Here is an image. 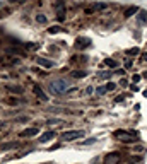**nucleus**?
<instances>
[{"instance_id":"nucleus-6","label":"nucleus","mask_w":147,"mask_h":164,"mask_svg":"<svg viewBox=\"0 0 147 164\" xmlns=\"http://www.w3.org/2000/svg\"><path fill=\"white\" fill-rule=\"evenodd\" d=\"M53 138H55V132L50 130V132H45L43 135L39 137L38 142H39V144H45V142H50V140H53Z\"/></svg>"},{"instance_id":"nucleus-9","label":"nucleus","mask_w":147,"mask_h":164,"mask_svg":"<svg viewBox=\"0 0 147 164\" xmlns=\"http://www.w3.org/2000/svg\"><path fill=\"white\" fill-rule=\"evenodd\" d=\"M86 46H89V39L87 38H77L75 48H86Z\"/></svg>"},{"instance_id":"nucleus-12","label":"nucleus","mask_w":147,"mask_h":164,"mask_svg":"<svg viewBox=\"0 0 147 164\" xmlns=\"http://www.w3.org/2000/svg\"><path fill=\"white\" fill-rule=\"evenodd\" d=\"M14 147H19V142H9V144L2 145V151H9V149H14Z\"/></svg>"},{"instance_id":"nucleus-29","label":"nucleus","mask_w":147,"mask_h":164,"mask_svg":"<svg viewBox=\"0 0 147 164\" xmlns=\"http://www.w3.org/2000/svg\"><path fill=\"white\" fill-rule=\"evenodd\" d=\"M144 96H146V97H147V91H144Z\"/></svg>"},{"instance_id":"nucleus-3","label":"nucleus","mask_w":147,"mask_h":164,"mask_svg":"<svg viewBox=\"0 0 147 164\" xmlns=\"http://www.w3.org/2000/svg\"><path fill=\"white\" fill-rule=\"evenodd\" d=\"M79 137H84V132L82 130H70V132H63L60 138L63 140V142H70V140H75Z\"/></svg>"},{"instance_id":"nucleus-19","label":"nucleus","mask_w":147,"mask_h":164,"mask_svg":"<svg viewBox=\"0 0 147 164\" xmlns=\"http://www.w3.org/2000/svg\"><path fill=\"white\" fill-rule=\"evenodd\" d=\"M58 31H62V28H60V26H53V28L48 29V33H51V34H55V33H58Z\"/></svg>"},{"instance_id":"nucleus-22","label":"nucleus","mask_w":147,"mask_h":164,"mask_svg":"<svg viewBox=\"0 0 147 164\" xmlns=\"http://www.w3.org/2000/svg\"><path fill=\"white\" fill-rule=\"evenodd\" d=\"M57 19H58L60 22H62V21L65 19V12H63V10H62V12H58V14H57Z\"/></svg>"},{"instance_id":"nucleus-7","label":"nucleus","mask_w":147,"mask_h":164,"mask_svg":"<svg viewBox=\"0 0 147 164\" xmlns=\"http://www.w3.org/2000/svg\"><path fill=\"white\" fill-rule=\"evenodd\" d=\"M33 91H34V94H36V96L41 99V101H48V96H46V94L43 92V89H41L38 84H36V86H33Z\"/></svg>"},{"instance_id":"nucleus-25","label":"nucleus","mask_w":147,"mask_h":164,"mask_svg":"<svg viewBox=\"0 0 147 164\" xmlns=\"http://www.w3.org/2000/svg\"><path fill=\"white\" fill-rule=\"evenodd\" d=\"M106 89H108V91H113V89H115V84H113V82H108V84H106Z\"/></svg>"},{"instance_id":"nucleus-16","label":"nucleus","mask_w":147,"mask_h":164,"mask_svg":"<svg viewBox=\"0 0 147 164\" xmlns=\"http://www.w3.org/2000/svg\"><path fill=\"white\" fill-rule=\"evenodd\" d=\"M92 9H94V10H104V9H106V4H94Z\"/></svg>"},{"instance_id":"nucleus-10","label":"nucleus","mask_w":147,"mask_h":164,"mask_svg":"<svg viewBox=\"0 0 147 164\" xmlns=\"http://www.w3.org/2000/svg\"><path fill=\"white\" fill-rule=\"evenodd\" d=\"M87 75V70H72V77L74 79H82Z\"/></svg>"},{"instance_id":"nucleus-8","label":"nucleus","mask_w":147,"mask_h":164,"mask_svg":"<svg viewBox=\"0 0 147 164\" xmlns=\"http://www.w3.org/2000/svg\"><path fill=\"white\" fill-rule=\"evenodd\" d=\"M38 63L41 65V67H46V68L55 67V63H53L51 60H46V58H38Z\"/></svg>"},{"instance_id":"nucleus-13","label":"nucleus","mask_w":147,"mask_h":164,"mask_svg":"<svg viewBox=\"0 0 147 164\" xmlns=\"http://www.w3.org/2000/svg\"><path fill=\"white\" fill-rule=\"evenodd\" d=\"M7 89H9L10 92H16V94H21V92H22V87L21 86H7Z\"/></svg>"},{"instance_id":"nucleus-4","label":"nucleus","mask_w":147,"mask_h":164,"mask_svg":"<svg viewBox=\"0 0 147 164\" xmlns=\"http://www.w3.org/2000/svg\"><path fill=\"white\" fill-rule=\"evenodd\" d=\"M120 163V154H116V152H109V154L104 155V161H103V164H118Z\"/></svg>"},{"instance_id":"nucleus-11","label":"nucleus","mask_w":147,"mask_h":164,"mask_svg":"<svg viewBox=\"0 0 147 164\" xmlns=\"http://www.w3.org/2000/svg\"><path fill=\"white\" fill-rule=\"evenodd\" d=\"M135 12H138V7H137V5H132L130 9L125 10V17H130V16H134Z\"/></svg>"},{"instance_id":"nucleus-20","label":"nucleus","mask_w":147,"mask_h":164,"mask_svg":"<svg viewBox=\"0 0 147 164\" xmlns=\"http://www.w3.org/2000/svg\"><path fill=\"white\" fill-rule=\"evenodd\" d=\"M137 53H138V48H137V46H135V48H130V50H128V55H130V57H135Z\"/></svg>"},{"instance_id":"nucleus-14","label":"nucleus","mask_w":147,"mask_h":164,"mask_svg":"<svg viewBox=\"0 0 147 164\" xmlns=\"http://www.w3.org/2000/svg\"><path fill=\"white\" fill-rule=\"evenodd\" d=\"M104 65H106V67L115 68V67H116V62H115L113 58H104Z\"/></svg>"},{"instance_id":"nucleus-23","label":"nucleus","mask_w":147,"mask_h":164,"mask_svg":"<svg viewBox=\"0 0 147 164\" xmlns=\"http://www.w3.org/2000/svg\"><path fill=\"white\" fill-rule=\"evenodd\" d=\"M109 75H111L109 72H99V77H101V79H108Z\"/></svg>"},{"instance_id":"nucleus-1","label":"nucleus","mask_w":147,"mask_h":164,"mask_svg":"<svg viewBox=\"0 0 147 164\" xmlns=\"http://www.w3.org/2000/svg\"><path fill=\"white\" fill-rule=\"evenodd\" d=\"M113 135L123 140V142H137L138 137H137V132H127V130H116Z\"/></svg>"},{"instance_id":"nucleus-5","label":"nucleus","mask_w":147,"mask_h":164,"mask_svg":"<svg viewBox=\"0 0 147 164\" xmlns=\"http://www.w3.org/2000/svg\"><path fill=\"white\" fill-rule=\"evenodd\" d=\"M38 128L36 126H33V128H26V130H22L19 133V137H22V138H26V137H34V135H38Z\"/></svg>"},{"instance_id":"nucleus-28","label":"nucleus","mask_w":147,"mask_h":164,"mask_svg":"<svg viewBox=\"0 0 147 164\" xmlns=\"http://www.w3.org/2000/svg\"><path fill=\"white\" fill-rule=\"evenodd\" d=\"M4 126H5V123H4V121H0V128H4Z\"/></svg>"},{"instance_id":"nucleus-2","label":"nucleus","mask_w":147,"mask_h":164,"mask_svg":"<svg viewBox=\"0 0 147 164\" xmlns=\"http://www.w3.org/2000/svg\"><path fill=\"white\" fill-rule=\"evenodd\" d=\"M50 87H51V91H53L55 94H63V92H67V89H69V82L63 80V79H57V80L50 82Z\"/></svg>"},{"instance_id":"nucleus-24","label":"nucleus","mask_w":147,"mask_h":164,"mask_svg":"<svg viewBox=\"0 0 147 164\" xmlns=\"http://www.w3.org/2000/svg\"><path fill=\"white\" fill-rule=\"evenodd\" d=\"M140 75H138V74H135V75H132V82H138V80H140Z\"/></svg>"},{"instance_id":"nucleus-17","label":"nucleus","mask_w":147,"mask_h":164,"mask_svg":"<svg viewBox=\"0 0 147 164\" xmlns=\"http://www.w3.org/2000/svg\"><path fill=\"white\" fill-rule=\"evenodd\" d=\"M138 19H140V21H146L147 19V12H146V10H138Z\"/></svg>"},{"instance_id":"nucleus-21","label":"nucleus","mask_w":147,"mask_h":164,"mask_svg":"<svg viewBox=\"0 0 147 164\" xmlns=\"http://www.w3.org/2000/svg\"><path fill=\"white\" fill-rule=\"evenodd\" d=\"M94 142H96V138H87V140H82L80 144L82 145H91V144H94Z\"/></svg>"},{"instance_id":"nucleus-15","label":"nucleus","mask_w":147,"mask_h":164,"mask_svg":"<svg viewBox=\"0 0 147 164\" xmlns=\"http://www.w3.org/2000/svg\"><path fill=\"white\" fill-rule=\"evenodd\" d=\"M36 22H39V24H45V22H46V16L38 14V16H36Z\"/></svg>"},{"instance_id":"nucleus-27","label":"nucleus","mask_w":147,"mask_h":164,"mask_svg":"<svg viewBox=\"0 0 147 164\" xmlns=\"http://www.w3.org/2000/svg\"><path fill=\"white\" fill-rule=\"evenodd\" d=\"M142 60H146V62H147V53H144V57H142Z\"/></svg>"},{"instance_id":"nucleus-18","label":"nucleus","mask_w":147,"mask_h":164,"mask_svg":"<svg viewBox=\"0 0 147 164\" xmlns=\"http://www.w3.org/2000/svg\"><path fill=\"white\" fill-rule=\"evenodd\" d=\"M96 92H98L99 96H103L104 92H108V89H106V86H104V87H98V89H96Z\"/></svg>"},{"instance_id":"nucleus-26","label":"nucleus","mask_w":147,"mask_h":164,"mask_svg":"<svg viewBox=\"0 0 147 164\" xmlns=\"http://www.w3.org/2000/svg\"><path fill=\"white\" fill-rule=\"evenodd\" d=\"M132 67V60H125V68H130Z\"/></svg>"}]
</instances>
